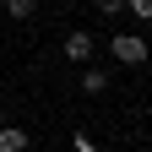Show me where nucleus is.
<instances>
[{
    "instance_id": "nucleus-4",
    "label": "nucleus",
    "mask_w": 152,
    "mask_h": 152,
    "mask_svg": "<svg viewBox=\"0 0 152 152\" xmlns=\"http://www.w3.org/2000/svg\"><path fill=\"white\" fill-rule=\"evenodd\" d=\"M27 147H33V141H27V130H22V125H11V120L0 125V152H27Z\"/></svg>"
},
{
    "instance_id": "nucleus-6",
    "label": "nucleus",
    "mask_w": 152,
    "mask_h": 152,
    "mask_svg": "<svg viewBox=\"0 0 152 152\" xmlns=\"http://www.w3.org/2000/svg\"><path fill=\"white\" fill-rule=\"evenodd\" d=\"M125 11L136 16V22H152V0H125Z\"/></svg>"
},
{
    "instance_id": "nucleus-3",
    "label": "nucleus",
    "mask_w": 152,
    "mask_h": 152,
    "mask_svg": "<svg viewBox=\"0 0 152 152\" xmlns=\"http://www.w3.org/2000/svg\"><path fill=\"white\" fill-rule=\"evenodd\" d=\"M82 92H87V98H103V92H109V71L103 65H82Z\"/></svg>"
},
{
    "instance_id": "nucleus-8",
    "label": "nucleus",
    "mask_w": 152,
    "mask_h": 152,
    "mask_svg": "<svg viewBox=\"0 0 152 152\" xmlns=\"http://www.w3.org/2000/svg\"><path fill=\"white\" fill-rule=\"evenodd\" d=\"M98 11H103V16H120V11H125V0H98Z\"/></svg>"
},
{
    "instance_id": "nucleus-1",
    "label": "nucleus",
    "mask_w": 152,
    "mask_h": 152,
    "mask_svg": "<svg viewBox=\"0 0 152 152\" xmlns=\"http://www.w3.org/2000/svg\"><path fill=\"white\" fill-rule=\"evenodd\" d=\"M109 54H114L120 65H130V71L152 60V49H147V38H141V33H114V38H109Z\"/></svg>"
},
{
    "instance_id": "nucleus-2",
    "label": "nucleus",
    "mask_w": 152,
    "mask_h": 152,
    "mask_svg": "<svg viewBox=\"0 0 152 152\" xmlns=\"http://www.w3.org/2000/svg\"><path fill=\"white\" fill-rule=\"evenodd\" d=\"M60 49H65V60H71V65H92V49H98V38H92L87 27H76V33H65V44H60Z\"/></svg>"
},
{
    "instance_id": "nucleus-5",
    "label": "nucleus",
    "mask_w": 152,
    "mask_h": 152,
    "mask_svg": "<svg viewBox=\"0 0 152 152\" xmlns=\"http://www.w3.org/2000/svg\"><path fill=\"white\" fill-rule=\"evenodd\" d=\"M33 6L38 0H6V16L11 22H33Z\"/></svg>"
},
{
    "instance_id": "nucleus-7",
    "label": "nucleus",
    "mask_w": 152,
    "mask_h": 152,
    "mask_svg": "<svg viewBox=\"0 0 152 152\" xmlns=\"http://www.w3.org/2000/svg\"><path fill=\"white\" fill-rule=\"evenodd\" d=\"M71 152H98V141H92L87 130H76V136H71Z\"/></svg>"
}]
</instances>
